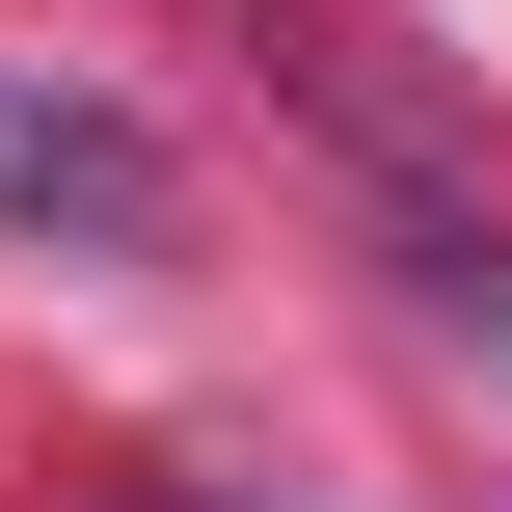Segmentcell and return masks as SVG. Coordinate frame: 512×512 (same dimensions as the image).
<instances>
[{
	"instance_id": "cell-1",
	"label": "cell",
	"mask_w": 512,
	"mask_h": 512,
	"mask_svg": "<svg viewBox=\"0 0 512 512\" xmlns=\"http://www.w3.org/2000/svg\"><path fill=\"white\" fill-rule=\"evenodd\" d=\"M0 243H81V270H162L189 243V162L108 108V81H54V54H0Z\"/></svg>"
}]
</instances>
